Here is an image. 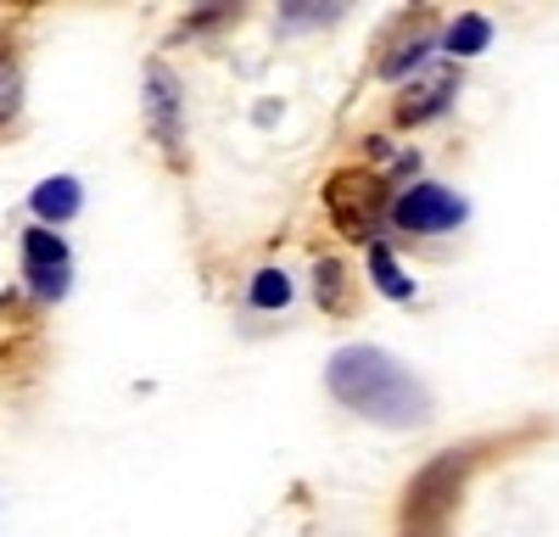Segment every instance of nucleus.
Masks as SVG:
<instances>
[{
	"mask_svg": "<svg viewBox=\"0 0 559 537\" xmlns=\"http://www.w3.org/2000/svg\"><path fill=\"white\" fill-rule=\"evenodd\" d=\"M464 196H453L448 186H408L397 202H392V218L403 224L408 236H437V230H453L464 224Z\"/></svg>",
	"mask_w": 559,
	"mask_h": 537,
	"instance_id": "obj_4",
	"label": "nucleus"
},
{
	"mask_svg": "<svg viewBox=\"0 0 559 537\" xmlns=\"http://www.w3.org/2000/svg\"><path fill=\"white\" fill-rule=\"evenodd\" d=\"M146 112H152L157 141H163V146H179V79H174L163 62L146 68Z\"/></svg>",
	"mask_w": 559,
	"mask_h": 537,
	"instance_id": "obj_7",
	"label": "nucleus"
},
{
	"mask_svg": "<svg viewBox=\"0 0 559 537\" xmlns=\"http://www.w3.org/2000/svg\"><path fill=\"white\" fill-rule=\"evenodd\" d=\"M459 481H464V454H442L426 476L408 487V526H403V537H442L448 515L459 504Z\"/></svg>",
	"mask_w": 559,
	"mask_h": 537,
	"instance_id": "obj_3",
	"label": "nucleus"
},
{
	"mask_svg": "<svg viewBox=\"0 0 559 537\" xmlns=\"http://www.w3.org/2000/svg\"><path fill=\"white\" fill-rule=\"evenodd\" d=\"M324 381H331L336 403H347L364 420H386V426L431 420V392L381 347H342L331 358V370H324Z\"/></svg>",
	"mask_w": 559,
	"mask_h": 537,
	"instance_id": "obj_1",
	"label": "nucleus"
},
{
	"mask_svg": "<svg viewBox=\"0 0 559 537\" xmlns=\"http://www.w3.org/2000/svg\"><path fill=\"white\" fill-rule=\"evenodd\" d=\"M319 302L324 308H347V268L336 263V258H319Z\"/></svg>",
	"mask_w": 559,
	"mask_h": 537,
	"instance_id": "obj_11",
	"label": "nucleus"
},
{
	"mask_svg": "<svg viewBox=\"0 0 559 537\" xmlns=\"http://www.w3.org/2000/svg\"><path fill=\"white\" fill-rule=\"evenodd\" d=\"M23 263H28V281H34L39 297H68L73 263H68V247L51 230H28L23 236Z\"/></svg>",
	"mask_w": 559,
	"mask_h": 537,
	"instance_id": "obj_5",
	"label": "nucleus"
},
{
	"mask_svg": "<svg viewBox=\"0 0 559 537\" xmlns=\"http://www.w3.org/2000/svg\"><path fill=\"white\" fill-rule=\"evenodd\" d=\"M324 207H331L336 230H342L347 241L376 247L381 218H386V179L369 174V168H342L331 186H324Z\"/></svg>",
	"mask_w": 559,
	"mask_h": 537,
	"instance_id": "obj_2",
	"label": "nucleus"
},
{
	"mask_svg": "<svg viewBox=\"0 0 559 537\" xmlns=\"http://www.w3.org/2000/svg\"><path fill=\"white\" fill-rule=\"evenodd\" d=\"M17 90H23L17 62H12V57H0V118H12V112H17Z\"/></svg>",
	"mask_w": 559,
	"mask_h": 537,
	"instance_id": "obj_13",
	"label": "nucleus"
},
{
	"mask_svg": "<svg viewBox=\"0 0 559 537\" xmlns=\"http://www.w3.org/2000/svg\"><path fill=\"white\" fill-rule=\"evenodd\" d=\"M34 213L39 218H57V224L73 218L79 213V179H68V174L62 179H45V186L34 191Z\"/></svg>",
	"mask_w": 559,
	"mask_h": 537,
	"instance_id": "obj_8",
	"label": "nucleus"
},
{
	"mask_svg": "<svg viewBox=\"0 0 559 537\" xmlns=\"http://www.w3.org/2000/svg\"><path fill=\"white\" fill-rule=\"evenodd\" d=\"M252 302H258V308H286V302H292L286 268H263V275L252 281Z\"/></svg>",
	"mask_w": 559,
	"mask_h": 537,
	"instance_id": "obj_12",
	"label": "nucleus"
},
{
	"mask_svg": "<svg viewBox=\"0 0 559 537\" xmlns=\"http://www.w3.org/2000/svg\"><path fill=\"white\" fill-rule=\"evenodd\" d=\"M453 90H459V68H453V62H426V73L403 90L397 123H426V118H437V112L453 102Z\"/></svg>",
	"mask_w": 559,
	"mask_h": 537,
	"instance_id": "obj_6",
	"label": "nucleus"
},
{
	"mask_svg": "<svg viewBox=\"0 0 559 537\" xmlns=\"http://www.w3.org/2000/svg\"><path fill=\"white\" fill-rule=\"evenodd\" d=\"M487 45H492V23L476 17V12H471V17H459V23L448 28V51H453V57H481Z\"/></svg>",
	"mask_w": 559,
	"mask_h": 537,
	"instance_id": "obj_10",
	"label": "nucleus"
},
{
	"mask_svg": "<svg viewBox=\"0 0 559 537\" xmlns=\"http://www.w3.org/2000/svg\"><path fill=\"white\" fill-rule=\"evenodd\" d=\"M369 268H376V286H381L392 302H408V297H414V281L397 268V258H392V247H386V241L369 247Z\"/></svg>",
	"mask_w": 559,
	"mask_h": 537,
	"instance_id": "obj_9",
	"label": "nucleus"
}]
</instances>
